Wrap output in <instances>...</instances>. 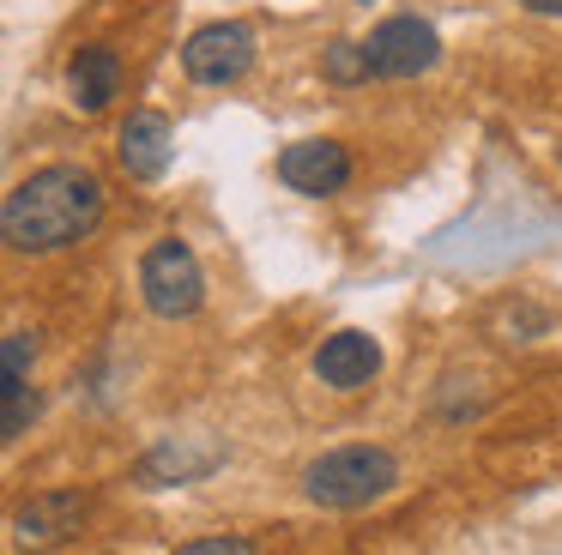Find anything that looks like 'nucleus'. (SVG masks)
Here are the masks:
<instances>
[{"mask_svg": "<svg viewBox=\"0 0 562 555\" xmlns=\"http://www.w3.org/2000/svg\"><path fill=\"white\" fill-rule=\"evenodd\" d=\"M110 212V188L86 163H43L0 200V248L43 260L74 241H86Z\"/></svg>", "mask_w": 562, "mask_h": 555, "instance_id": "obj_1", "label": "nucleus"}, {"mask_svg": "<svg viewBox=\"0 0 562 555\" xmlns=\"http://www.w3.org/2000/svg\"><path fill=\"white\" fill-rule=\"evenodd\" d=\"M393 483H400V458L375 441L333 446V453H321L315 465L303 471V495L315 507H333V513L381 501V495H393Z\"/></svg>", "mask_w": 562, "mask_h": 555, "instance_id": "obj_2", "label": "nucleus"}, {"mask_svg": "<svg viewBox=\"0 0 562 555\" xmlns=\"http://www.w3.org/2000/svg\"><path fill=\"white\" fill-rule=\"evenodd\" d=\"M139 302H146L158 320H194L206 308V272H200V253L182 236H158L139 260Z\"/></svg>", "mask_w": 562, "mask_h": 555, "instance_id": "obj_3", "label": "nucleus"}, {"mask_svg": "<svg viewBox=\"0 0 562 555\" xmlns=\"http://www.w3.org/2000/svg\"><path fill=\"white\" fill-rule=\"evenodd\" d=\"M255 60H260V36H255V24H243V19H206L200 31H188V43H182V72L194 84H212V91L248 79Z\"/></svg>", "mask_w": 562, "mask_h": 555, "instance_id": "obj_4", "label": "nucleus"}, {"mask_svg": "<svg viewBox=\"0 0 562 555\" xmlns=\"http://www.w3.org/2000/svg\"><path fill=\"white\" fill-rule=\"evenodd\" d=\"M363 60H369V79H417L441 60V36L417 12H393L363 36Z\"/></svg>", "mask_w": 562, "mask_h": 555, "instance_id": "obj_5", "label": "nucleus"}, {"mask_svg": "<svg viewBox=\"0 0 562 555\" xmlns=\"http://www.w3.org/2000/svg\"><path fill=\"white\" fill-rule=\"evenodd\" d=\"M272 169H279V181L291 193H303V200H333L339 188H351L357 157L345 139H291Z\"/></svg>", "mask_w": 562, "mask_h": 555, "instance_id": "obj_6", "label": "nucleus"}, {"mask_svg": "<svg viewBox=\"0 0 562 555\" xmlns=\"http://www.w3.org/2000/svg\"><path fill=\"white\" fill-rule=\"evenodd\" d=\"M122 91H127V60L115 43L91 36V43H79L74 55H67V103H74L79 115H110V109L122 103Z\"/></svg>", "mask_w": 562, "mask_h": 555, "instance_id": "obj_7", "label": "nucleus"}, {"mask_svg": "<svg viewBox=\"0 0 562 555\" xmlns=\"http://www.w3.org/2000/svg\"><path fill=\"white\" fill-rule=\"evenodd\" d=\"M91 519V495L86 489H43L13 513V543L19 550H55V543L79 537Z\"/></svg>", "mask_w": 562, "mask_h": 555, "instance_id": "obj_8", "label": "nucleus"}, {"mask_svg": "<svg viewBox=\"0 0 562 555\" xmlns=\"http://www.w3.org/2000/svg\"><path fill=\"white\" fill-rule=\"evenodd\" d=\"M115 163L134 181H164V169L176 163V121L164 109H127L115 127Z\"/></svg>", "mask_w": 562, "mask_h": 555, "instance_id": "obj_9", "label": "nucleus"}, {"mask_svg": "<svg viewBox=\"0 0 562 555\" xmlns=\"http://www.w3.org/2000/svg\"><path fill=\"white\" fill-rule=\"evenodd\" d=\"M381 374V344L369 332H357V326H345V332L321 338L315 350V381L333 386V393H357V386H369Z\"/></svg>", "mask_w": 562, "mask_h": 555, "instance_id": "obj_10", "label": "nucleus"}, {"mask_svg": "<svg viewBox=\"0 0 562 555\" xmlns=\"http://www.w3.org/2000/svg\"><path fill=\"white\" fill-rule=\"evenodd\" d=\"M218 446H188V441H164L158 453H146L139 465V483L146 489H170V483H200L212 465H218Z\"/></svg>", "mask_w": 562, "mask_h": 555, "instance_id": "obj_11", "label": "nucleus"}, {"mask_svg": "<svg viewBox=\"0 0 562 555\" xmlns=\"http://www.w3.org/2000/svg\"><path fill=\"white\" fill-rule=\"evenodd\" d=\"M43 417V386L37 381H19L0 393V446L19 441V434H31V422Z\"/></svg>", "mask_w": 562, "mask_h": 555, "instance_id": "obj_12", "label": "nucleus"}, {"mask_svg": "<svg viewBox=\"0 0 562 555\" xmlns=\"http://www.w3.org/2000/svg\"><path fill=\"white\" fill-rule=\"evenodd\" d=\"M321 72H327V84H369L363 43H351V36H339V43H327V48H321Z\"/></svg>", "mask_w": 562, "mask_h": 555, "instance_id": "obj_13", "label": "nucleus"}, {"mask_svg": "<svg viewBox=\"0 0 562 555\" xmlns=\"http://www.w3.org/2000/svg\"><path fill=\"white\" fill-rule=\"evenodd\" d=\"M31 369H37V332H7L0 338V393L31 381Z\"/></svg>", "mask_w": 562, "mask_h": 555, "instance_id": "obj_14", "label": "nucleus"}, {"mask_svg": "<svg viewBox=\"0 0 562 555\" xmlns=\"http://www.w3.org/2000/svg\"><path fill=\"white\" fill-rule=\"evenodd\" d=\"M170 555H260V543H255V537H243V531H206V537L176 543Z\"/></svg>", "mask_w": 562, "mask_h": 555, "instance_id": "obj_15", "label": "nucleus"}, {"mask_svg": "<svg viewBox=\"0 0 562 555\" xmlns=\"http://www.w3.org/2000/svg\"><path fill=\"white\" fill-rule=\"evenodd\" d=\"M526 12H544V19H562V0H520Z\"/></svg>", "mask_w": 562, "mask_h": 555, "instance_id": "obj_16", "label": "nucleus"}, {"mask_svg": "<svg viewBox=\"0 0 562 555\" xmlns=\"http://www.w3.org/2000/svg\"><path fill=\"white\" fill-rule=\"evenodd\" d=\"M557 157H562V145H557Z\"/></svg>", "mask_w": 562, "mask_h": 555, "instance_id": "obj_17", "label": "nucleus"}]
</instances>
